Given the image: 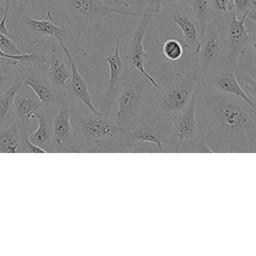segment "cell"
<instances>
[{"mask_svg": "<svg viewBox=\"0 0 256 256\" xmlns=\"http://www.w3.org/2000/svg\"><path fill=\"white\" fill-rule=\"evenodd\" d=\"M120 37H115L113 41V53L105 57V62L109 73V79L107 83V89L101 103L102 108L100 111L106 115H109L116 90L125 75V63L120 54Z\"/></svg>", "mask_w": 256, "mask_h": 256, "instance_id": "obj_14", "label": "cell"}, {"mask_svg": "<svg viewBox=\"0 0 256 256\" xmlns=\"http://www.w3.org/2000/svg\"><path fill=\"white\" fill-rule=\"evenodd\" d=\"M14 0H4V13L1 17V21H0V32L7 34L8 35V29L6 27V20H7V16L9 13V10L12 6Z\"/></svg>", "mask_w": 256, "mask_h": 256, "instance_id": "obj_32", "label": "cell"}, {"mask_svg": "<svg viewBox=\"0 0 256 256\" xmlns=\"http://www.w3.org/2000/svg\"><path fill=\"white\" fill-rule=\"evenodd\" d=\"M112 1H114V0H112Z\"/></svg>", "mask_w": 256, "mask_h": 256, "instance_id": "obj_34", "label": "cell"}, {"mask_svg": "<svg viewBox=\"0 0 256 256\" xmlns=\"http://www.w3.org/2000/svg\"><path fill=\"white\" fill-rule=\"evenodd\" d=\"M58 44L61 47L62 51L64 52V54L67 58V61L69 63V67H70V80H69L68 87L64 93V96L67 97L71 102L76 101V102L82 103L90 112H92L94 114H97V115L103 114L93 104L87 83H86L84 77L82 76V74L79 72V70L77 68V63H76L72 53L66 46L65 41L61 40L58 42Z\"/></svg>", "mask_w": 256, "mask_h": 256, "instance_id": "obj_13", "label": "cell"}, {"mask_svg": "<svg viewBox=\"0 0 256 256\" xmlns=\"http://www.w3.org/2000/svg\"><path fill=\"white\" fill-rule=\"evenodd\" d=\"M124 139L140 144H155L160 152L173 147L170 119L151 111L136 122V126L128 128L123 134Z\"/></svg>", "mask_w": 256, "mask_h": 256, "instance_id": "obj_6", "label": "cell"}, {"mask_svg": "<svg viewBox=\"0 0 256 256\" xmlns=\"http://www.w3.org/2000/svg\"><path fill=\"white\" fill-rule=\"evenodd\" d=\"M23 21L25 25L33 32L43 37L53 38L57 42L64 40V34L67 32L66 29L54 24L50 20H39L30 16H24Z\"/></svg>", "mask_w": 256, "mask_h": 256, "instance_id": "obj_20", "label": "cell"}, {"mask_svg": "<svg viewBox=\"0 0 256 256\" xmlns=\"http://www.w3.org/2000/svg\"><path fill=\"white\" fill-rule=\"evenodd\" d=\"M0 49L9 54H22L24 53L18 46L12 41L7 34L0 32Z\"/></svg>", "mask_w": 256, "mask_h": 256, "instance_id": "obj_30", "label": "cell"}, {"mask_svg": "<svg viewBox=\"0 0 256 256\" xmlns=\"http://www.w3.org/2000/svg\"><path fill=\"white\" fill-rule=\"evenodd\" d=\"M202 74L199 69L175 72L168 87L152 100L154 113L170 117L184 109L199 87Z\"/></svg>", "mask_w": 256, "mask_h": 256, "instance_id": "obj_5", "label": "cell"}, {"mask_svg": "<svg viewBox=\"0 0 256 256\" xmlns=\"http://www.w3.org/2000/svg\"><path fill=\"white\" fill-rule=\"evenodd\" d=\"M150 86L138 73L134 77L124 75L112 101L109 116L122 126L136 123L152 111V99L148 94ZM151 87V86H150Z\"/></svg>", "mask_w": 256, "mask_h": 256, "instance_id": "obj_2", "label": "cell"}, {"mask_svg": "<svg viewBox=\"0 0 256 256\" xmlns=\"http://www.w3.org/2000/svg\"><path fill=\"white\" fill-rule=\"evenodd\" d=\"M5 60L12 64L17 63H28V64H45L47 58L44 55H37L33 53H22V54H9L5 53L0 49V60Z\"/></svg>", "mask_w": 256, "mask_h": 256, "instance_id": "obj_24", "label": "cell"}, {"mask_svg": "<svg viewBox=\"0 0 256 256\" xmlns=\"http://www.w3.org/2000/svg\"><path fill=\"white\" fill-rule=\"evenodd\" d=\"M17 76L13 71L0 66V94L7 90L15 81H17Z\"/></svg>", "mask_w": 256, "mask_h": 256, "instance_id": "obj_29", "label": "cell"}, {"mask_svg": "<svg viewBox=\"0 0 256 256\" xmlns=\"http://www.w3.org/2000/svg\"><path fill=\"white\" fill-rule=\"evenodd\" d=\"M113 2L117 4H121V8L124 6L128 7L131 5H145L151 7L152 9L160 10L161 7L169 6V5H176L179 3L190 4L191 0H114ZM126 9V8H125Z\"/></svg>", "mask_w": 256, "mask_h": 256, "instance_id": "obj_25", "label": "cell"}, {"mask_svg": "<svg viewBox=\"0 0 256 256\" xmlns=\"http://www.w3.org/2000/svg\"><path fill=\"white\" fill-rule=\"evenodd\" d=\"M19 150L23 152H28V153H46L43 149L35 145L30 141L28 136L22 135L21 136V142H20V148Z\"/></svg>", "mask_w": 256, "mask_h": 256, "instance_id": "obj_31", "label": "cell"}, {"mask_svg": "<svg viewBox=\"0 0 256 256\" xmlns=\"http://www.w3.org/2000/svg\"><path fill=\"white\" fill-rule=\"evenodd\" d=\"M184 47L183 45L176 39H168L164 42L162 46V53L163 56L168 61H177L183 55Z\"/></svg>", "mask_w": 256, "mask_h": 256, "instance_id": "obj_27", "label": "cell"}, {"mask_svg": "<svg viewBox=\"0 0 256 256\" xmlns=\"http://www.w3.org/2000/svg\"><path fill=\"white\" fill-rule=\"evenodd\" d=\"M196 117L203 151H255L256 109L241 98L222 94L201 79Z\"/></svg>", "mask_w": 256, "mask_h": 256, "instance_id": "obj_1", "label": "cell"}, {"mask_svg": "<svg viewBox=\"0 0 256 256\" xmlns=\"http://www.w3.org/2000/svg\"><path fill=\"white\" fill-rule=\"evenodd\" d=\"M232 6L236 16H246L255 21L256 0H232Z\"/></svg>", "mask_w": 256, "mask_h": 256, "instance_id": "obj_26", "label": "cell"}, {"mask_svg": "<svg viewBox=\"0 0 256 256\" xmlns=\"http://www.w3.org/2000/svg\"><path fill=\"white\" fill-rule=\"evenodd\" d=\"M171 20L179 28L183 36V47L188 49L192 54L197 55L200 48L199 28L193 17L189 4L182 8L175 9L170 14Z\"/></svg>", "mask_w": 256, "mask_h": 256, "instance_id": "obj_15", "label": "cell"}, {"mask_svg": "<svg viewBox=\"0 0 256 256\" xmlns=\"http://www.w3.org/2000/svg\"><path fill=\"white\" fill-rule=\"evenodd\" d=\"M246 16L238 17L234 12L229 16L224 55L226 61L234 67H236L240 56L255 48L254 38L249 34L246 27Z\"/></svg>", "mask_w": 256, "mask_h": 256, "instance_id": "obj_9", "label": "cell"}, {"mask_svg": "<svg viewBox=\"0 0 256 256\" xmlns=\"http://www.w3.org/2000/svg\"><path fill=\"white\" fill-rule=\"evenodd\" d=\"M53 150H75L72 127L71 101L63 96L56 113L51 118Z\"/></svg>", "mask_w": 256, "mask_h": 256, "instance_id": "obj_11", "label": "cell"}, {"mask_svg": "<svg viewBox=\"0 0 256 256\" xmlns=\"http://www.w3.org/2000/svg\"><path fill=\"white\" fill-rule=\"evenodd\" d=\"M211 16H230L233 12L232 0H210Z\"/></svg>", "mask_w": 256, "mask_h": 256, "instance_id": "obj_28", "label": "cell"}, {"mask_svg": "<svg viewBox=\"0 0 256 256\" xmlns=\"http://www.w3.org/2000/svg\"><path fill=\"white\" fill-rule=\"evenodd\" d=\"M73 139L76 151L88 150L90 146L108 144L110 141L122 139L128 127L116 124L106 114L97 115L92 112L72 116Z\"/></svg>", "mask_w": 256, "mask_h": 256, "instance_id": "obj_4", "label": "cell"}, {"mask_svg": "<svg viewBox=\"0 0 256 256\" xmlns=\"http://www.w3.org/2000/svg\"><path fill=\"white\" fill-rule=\"evenodd\" d=\"M199 55V71L205 74L208 71L223 64L226 59L224 55V45L221 40L217 25L211 20L201 39Z\"/></svg>", "mask_w": 256, "mask_h": 256, "instance_id": "obj_12", "label": "cell"}, {"mask_svg": "<svg viewBox=\"0 0 256 256\" xmlns=\"http://www.w3.org/2000/svg\"><path fill=\"white\" fill-rule=\"evenodd\" d=\"M22 86V80L15 81L7 90L0 94V124L7 118L13 109V100L17 91Z\"/></svg>", "mask_w": 256, "mask_h": 256, "instance_id": "obj_23", "label": "cell"}, {"mask_svg": "<svg viewBox=\"0 0 256 256\" xmlns=\"http://www.w3.org/2000/svg\"><path fill=\"white\" fill-rule=\"evenodd\" d=\"M35 119L38 122L36 130L28 136L30 141L43 149L46 153L52 152L53 143H52V127H51V115L45 110L43 113L37 112Z\"/></svg>", "mask_w": 256, "mask_h": 256, "instance_id": "obj_18", "label": "cell"}, {"mask_svg": "<svg viewBox=\"0 0 256 256\" xmlns=\"http://www.w3.org/2000/svg\"><path fill=\"white\" fill-rule=\"evenodd\" d=\"M47 62L46 76L49 82L57 91L64 95L70 80V67L65 54L62 55L53 48Z\"/></svg>", "mask_w": 256, "mask_h": 256, "instance_id": "obj_17", "label": "cell"}, {"mask_svg": "<svg viewBox=\"0 0 256 256\" xmlns=\"http://www.w3.org/2000/svg\"><path fill=\"white\" fill-rule=\"evenodd\" d=\"M68 14L71 25H75L78 31L92 32L100 28L105 22L115 15L132 17L153 16L157 18L159 11L152 9L150 12L141 10H128L105 3L103 0H67Z\"/></svg>", "mask_w": 256, "mask_h": 256, "instance_id": "obj_3", "label": "cell"}, {"mask_svg": "<svg viewBox=\"0 0 256 256\" xmlns=\"http://www.w3.org/2000/svg\"><path fill=\"white\" fill-rule=\"evenodd\" d=\"M3 13H4V6L2 4H0V17H2Z\"/></svg>", "mask_w": 256, "mask_h": 256, "instance_id": "obj_33", "label": "cell"}, {"mask_svg": "<svg viewBox=\"0 0 256 256\" xmlns=\"http://www.w3.org/2000/svg\"><path fill=\"white\" fill-rule=\"evenodd\" d=\"M21 125L18 120L13 121L9 127L0 129V153H16L21 142Z\"/></svg>", "mask_w": 256, "mask_h": 256, "instance_id": "obj_21", "label": "cell"}, {"mask_svg": "<svg viewBox=\"0 0 256 256\" xmlns=\"http://www.w3.org/2000/svg\"><path fill=\"white\" fill-rule=\"evenodd\" d=\"M19 90L14 97L13 107L18 116L17 120L22 126L35 120V115L39 109L42 108V105L36 97L21 94L19 93Z\"/></svg>", "mask_w": 256, "mask_h": 256, "instance_id": "obj_19", "label": "cell"}, {"mask_svg": "<svg viewBox=\"0 0 256 256\" xmlns=\"http://www.w3.org/2000/svg\"><path fill=\"white\" fill-rule=\"evenodd\" d=\"M190 10L195 18L200 34V40L202 39L207 26L212 20L210 10V0H191Z\"/></svg>", "mask_w": 256, "mask_h": 256, "instance_id": "obj_22", "label": "cell"}, {"mask_svg": "<svg viewBox=\"0 0 256 256\" xmlns=\"http://www.w3.org/2000/svg\"><path fill=\"white\" fill-rule=\"evenodd\" d=\"M197 93L198 89L184 109L169 117L173 147L176 152L188 148H198L203 151L196 117Z\"/></svg>", "mask_w": 256, "mask_h": 256, "instance_id": "obj_7", "label": "cell"}, {"mask_svg": "<svg viewBox=\"0 0 256 256\" xmlns=\"http://www.w3.org/2000/svg\"><path fill=\"white\" fill-rule=\"evenodd\" d=\"M154 19L153 16L141 17L139 23L134 28L130 35L126 51H125V64L132 71L137 72L141 77H143L147 83L157 90L160 89L159 83L155 80L145 68L146 59L149 53L144 48V37L148 28L150 21Z\"/></svg>", "mask_w": 256, "mask_h": 256, "instance_id": "obj_8", "label": "cell"}, {"mask_svg": "<svg viewBox=\"0 0 256 256\" xmlns=\"http://www.w3.org/2000/svg\"><path fill=\"white\" fill-rule=\"evenodd\" d=\"M22 85L29 87L34 92L42 108L47 111L53 109L56 104H59L61 98L64 96L52 86L46 74L31 73L22 79Z\"/></svg>", "mask_w": 256, "mask_h": 256, "instance_id": "obj_16", "label": "cell"}, {"mask_svg": "<svg viewBox=\"0 0 256 256\" xmlns=\"http://www.w3.org/2000/svg\"><path fill=\"white\" fill-rule=\"evenodd\" d=\"M202 80L216 91L241 98L246 103L255 107L253 101L243 90L236 72V67L225 61L218 67L202 75Z\"/></svg>", "mask_w": 256, "mask_h": 256, "instance_id": "obj_10", "label": "cell"}]
</instances>
